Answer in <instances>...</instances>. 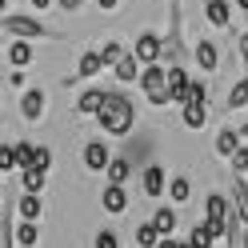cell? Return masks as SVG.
I'll return each mask as SVG.
<instances>
[{"mask_svg": "<svg viewBox=\"0 0 248 248\" xmlns=\"http://www.w3.org/2000/svg\"><path fill=\"white\" fill-rule=\"evenodd\" d=\"M228 216H232V204H228V196L212 192V196H208V204H204V220H216V224H224Z\"/></svg>", "mask_w": 248, "mask_h": 248, "instance_id": "8", "label": "cell"}, {"mask_svg": "<svg viewBox=\"0 0 248 248\" xmlns=\"http://www.w3.org/2000/svg\"><path fill=\"white\" fill-rule=\"evenodd\" d=\"M4 4H8V0H0V12H4Z\"/></svg>", "mask_w": 248, "mask_h": 248, "instance_id": "41", "label": "cell"}, {"mask_svg": "<svg viewBox=\"0 0 248 248\" xmlns=\"http://www.w3.org/2000/svg\"><path fill=\"white\" fill-rule=\"evenodd\" d=\"M152 224H156V232H160V236H172V228H176V208H156Z\"/></svg>", "mask_w": 248, "mask_h": 248, "instance_id": "21", "label": "cell"}, {"mask_svg": "<svg viewBox=\"0 0 248 248\" xmlns=\"http://www.w3.org/2000/svg\"><path fill=\"white\" fill-rule=\"evenodd\" d=\"M212 244H216V236H212L208 220H204V224H196V228H192V236H188V248H212Z\"/></svg>", "mask_w": 248, "mask_h": 248, "instance_id": "23", "label": "cell"}, {"mask_svg": "<svg viewBox=\"0 0 248 248\" xmlns=\"http://www.w3.org/2000/svg\"><path fill=\"white\" fill-rule=\"evenodd\" d=\"M104 172H108V184H128V176H132V160H124V156H112Z\"/></svg>", "mask_w": 248, "mask_h": 248, "instance_id": "13", "label": "cell"}, {"mask_svg": "<svg viewBox=\"0 0 248 248\" xmlns=\"http://www.w3.org/2000/svg\"><path fill=\"white\" fill-rule=\"evenodd\" d=\"M132 56L140 60V64H152V60H160V56H164V40H160L156 32H144L140 40H136V48H132Z\"/></svg>", "mask_w": 248, "mask_h": 248, "instance_id": "4", "label": "cell"}, {"mask_svg": "<svg viewBox=\"0 0 248 248\" xmlns=\"http://www.w3.org/2000/svg\"><path fill=\"white\" fill-rule=\"evenodd\" d=\"M12 156H16V168L32 164V144H12Z\"/></svg>", "mask_w": 248, "mask_h": 248, "instance_id": "31", "label": "cell"}, {"mask_svg": "<svg viewBox=\"0 0 248 248\" xmlns=\"http://www.w3.org/2000/svg\"><path fill=\"white\" fill-rule=\"evenodd\" d=\"M216 64H220L216 44H212V40H200V44H196V68H200V72H216Z\"/></svg>", "mask_w": 248, "mask_h": 248, "instance_id": "10", "label": "cell"}, {"mask_svg": "<svg viewBox=\"0 0 248 248\" xmlns=\"http://www.w3.org/2000/svg\"><path fill=\"white\" fill-rule=\"evenodd\" d=\"M244 104H248V76H240V80L228 88V100H224V108H244Z\"/></svg>", "mask_w": 248, "mask_h": 248, "instance_id": "20", "label": "cell"}, {"mask_svg": "<svg viewBox=\"0 0 248 248\" xmlns=\"http://www.w3.org/2000/svg\"><path fill=\"white\" fill-rule=\"evenodd\" d=\"M40 212H44L40 196H36V192H24V196H20V216H24V220H40Z\"/></svg>", "mask_w": 248, "mask_h": 248, "instance_id": "22", "label": "cell"}, {"mask_svg": "<svg viewBox=\"0 0 248 248\" xmlns=\"http://www.w3.org/2000/svg\"><path fill=\"white\" fill-rule=\"evenodd\" d=\"M32 4H36V8H52V0H32Z\"/></svg>", "mask_w": 248, "mask_h": 248, "instance_id": "38", "label": "cell"}, {"mask_svg": "<svg viewBox=\"0 0 248 248\" xmlns=\"http://www.w3.org/2000/svg\"><path fill=\"white\" fill-rule=\"evenodd\" d=\"M120 56H124V48H120V44L112 40V44H104V48H100V64H104V68H112Z\"/></svg>", "mask_w": 248, "mask_h": 248, "instance_id": "28", "label": "cell"}, {"mask_svg": "<svg viewBox=\"0 0 248 248\" xmlns=\"http://www.w3.org/2000/svg\"><path fill=\"white\" fill-rule=\"evenodd\" d=\"M152 248H180V244H176L172 236H160V240H156V244H152Z\"/></svg>", "mask_w": 248, "mask_h": 248, "instance_id": "34", "label": "cell"}, {"mask_svg": "<svg viewBox=\"0 0 248 248\" xmlns=\"http://www.w3.org/2000/svg\"><path fill=\"white\" fill-rule=\"evenodd\" d=\"M204 16H208V24H212V28H228L232 12H228L224 0H204Z\"/></svg>", "mask_w": 248, "mask_h": 248, "instance_id": "11", "label": "cell"}, {"mask_svg": "<svg viewBox=\"0 0 248 248\" xmlns=\"http://www.w3.org/2000/svg\"><path fill=\"white\" fill-rule=\"evenodd\" d=\"M100 52H84L80 56V64H76V76H100Z\"/></svg>", "mask_w": 248, "mask_h": 248, "instance_id": "24", "label": "cell"}, {"mask_svg": "<svg viewBox=\"0 0 248 248\" xmlns=\"http://www.w3.org/2000/svg\"><path fill=\"white\" fill-rule=\"evenodd\" d=\"M36 240H40L36 220H20V228H16V244H20V248H36Z\"/></svg>", "mask_w": 248, "mask_h": 248, "instance_id": "19", "label": "cell"}, {"mask_svg": "<svg viewBox=\"0 0 248 248\" xmlns=\"http://www.w3.org/2000/svg\"><path fill=\"white\" fill-rule=\"evenodd\" d=\"M156 240H160V232H156V224H152V220L136 228V244H140V248H152Z\"/></svg>", "mask_w": 248, "mask_h": 248, "instance_id": "26", "label": "cell"}, {"mask_svg": "<svg viewBox=\"0 0 248 248\" xmlns=\"http://www.w3.org/2000/svg\"><path fill=\"white\" fill-rule=\"evenodd\" d=\"M48 164H52V152L32 144V164H28V168H40V172H48Z\"/></svg>", "mask_w": 248, "mask_h": 248, "instance_id": "29", "label": "cell"}, {"mask_svg": "<svg viewBox=\"0 0 248 248\" xmlns=\"http://www.w3.org/2000/svg\"><path fill=\"white\" fill-rule=\"evenodd\" d=\"M236 148H240V132L224 128L220 136H216V156H224V160H228V156H232V152H236Z\"/></svg>", "mask_w": 248, "mask_h": 248, "instance_id": "17", "label": "cell"}, {"mask_svg": "<svg viewBox=\"0 0 248 248\" xmlns=\"http://www.w3.org/2000/svg\"><path fill=\"white\" fill-rule=\"evenodd\" d=\"M228 192H232V204H236V216H240V220H248V184L232 180V184H228Z\"/></svg>", "mask_w": 248, "mask_h": 248, "instance_id": "18", "label": "cell"}, {"mask_svg": "<svg viewBox=\"0 0 248 248\" xmlns=\"http://www.w3.org/2000/svg\"><path fill=\"white\" fill-rule=\"evenodd\" d=\"M52 4H60V8H68V12H72V8H80V0H52Z\"/></svg>", "mask_w": 248, "mask_h": 248, "instance_id": "35", "label": "cell"}, {"mask_svg": "<svg viewBox=\"0 0 248 248\" xmlns=\"http://www.w3.org/2000/svg\"><path fill=\"white\" fill-rule=\"evenodd\" d=\"M24 172V192H40L44 188V172L40 168H20Z\"/></svg>", "mask_w": 248, "mask_h": 248, "instance_id": "27", "label": "cell"}, {"mask_svg": "<svg viewBox=\"0 0 248 248\" xmlns=\"http://www.w3.org/2000/svg\"><path fill=\"white\" fill-rule=\"evenodd\" d=\"M20 112L28 120H40L44 116V92L40 88H32V92H24V96H20Z\"/></svg>", "mask_w": 248, "mask_h": 248, "instance_id": "12", "label": "cell"}, {"mask_svg": "<svg viewBox=\"0 0 248 248\" xmlns=\"http://www.w3.org/2000/svg\"><path fill=\"white\" fill-rule=\"evenodd\" d=\"M240 132H244V140H248V124H244V128H240Z\"/></svg>", "mask_w": 248, "mask_h": 248, "instance_id": "40", "label": "cell"}, {"mask_svg": "<svg viewBox=\"0 0 248 248\" xmlns=\"http://www.w3.org/2000/svg\"><path fill=\"white\" fill-rule=\"evenodd\" d=\"M136 80H140V88H144L148 104H156V108H164V104H168V72H164V64H160V60L144 64V72L136 76Z\"/></svg>", "mask_w": 248, "mask_h": 248, "instance_id": "2", "label": "cell"}, {"mask_svg": "<svg viewBox=\"0 0 248 248\" xmlns=\"http://www.w3.org/2000/svg\"><path fill=\"white\" fill-rule=\"evenodd\" d=\"M100 104H104V92H100V88H88L84 96L76 100V112H80V116H96Z\"/></svg>", "mask_w": 248, "mask_h": 248, "instance_id": "15", "label": "cell"}, {"mask_svg": "<svg viewBox=\"0 0 248 248\" xmlns=\"http://www.w3.org/2000/svg\"><path fill=\"white\" fill-rule=\"evenodd\" d=\"M228 168H232V172H248V148H236V152H232V156H228Z\"/></svg>", "mask_w": 248, "mask_h": 248, "instance_id": "30", "label": "cell"}, {"mask_svg": "<svg viewBox=\"0 0 248 248\" xmlns=\"http://www.w3.org/2000/svg\"><path fill=\"white\" fill-rule=\"evenodd\" d=\"M96 248H120V244H116V232H112V228H100V232H96Z\"/></svg>", "mask_w": 248, "mask_h": 248, "instance_id": "33", "label": "cell"}, {"mask_svg": "<svg viewBox=\"0 0 248 248\" xmlns=\"http://www.w3.org/2000/svg\"><path fill=\"white\" fill-rule=\"evenodd\" d=\"M8 64H12V68L32 64V44H28V40H16V44L8 48Z\"/></svg>", "mask_w": 248, "mask_h": 248, "instance_id": "16", "label": "cell"}, {"mask_svg": "<svg viewBox=\"0 0 248 248\" xmlns=\"http://www.w3.org/2000/svg\"><path fill=\"white\" fill-rule=\"evenodd\" d=\"M140 184H144V196H164V164H148Z\"/></svg>", "mask_w": 248, "mask_h": 248, "instance_id": "9", "label": "cell"}, {"mask_svg": "<svg viewBox=\"0 0 248 248\" xmlns=\"http://www.w3.org/2000/svg\"><path fill=\"white\" fill-rule=\"evenodd\" d=\"M168 196H172V204H184V200H192V184L184 176H176L172 184H168Z\"/></svg>", "mask_w": 248, "mask_h": 248, "instance_id": "25", "label": "cell"}, {"mask_svg": "<svg viewBox=\"0 0 248 248\" xmlns=\"http://www.w3.org/2000/svg\"><path fill=\"white\" fill-rule=\"evenodd\" d=\"M96 120H100V132L128 136L132 124H136V108H132L128 96H120V92H104V104L96 108Z\"/></svg>", "mask_w": 248, "mask_h": 248, "instance_id": "1", "label": "cell"}, {"mask_svg": "<svg viewBox=\"0 0 248 248\" xmlns=\"http://www.w3.org/2000/svg\"><path fill=\"white\" fill-rule=\"evenodd\" d=\"M16 168V156H12V144H0V172H12Z\"/></svg>", "mask_w": 248, "mask_h": 248, "instance_id": "32", "label": "cell"}, {"mask_svg": "<svg viewBox=\"0 0 248 248\" xmlns=\"http://www.w3.org/2000/svg\"><path fill=\"white\" fill-rule=\"evenodd\" d=\"M236 4H240V8H244V12H248V0H236Z\"/></svg>", "mask_w": 248, "mask_h": 248, "instance_id": "39", "label": "cell"}, {"mask_svg": "<svg viewBox=\"0 0 248 248\" xmlns=\"http://www.w3.org/2000/svg\"><path fill=\"white\" fill-rule=\"evenodd\" d=\"M0 28H4L8 36H16V40L44 36V24H40L36 16H4V12H0Z\"/></svg>", "mask_w": 248, "mask_h": 248, "instance_id": "3", "label": "cell"}, {"mask_svg": "<svg viewBox=\"0 0 248 248\" xmlns=\"http://www.w3.org/2000/svg\"><path fill=\"white\" fill-rule=\"evenodd\" d=\"M100 204H104V212H124L128 208V192H124V184H108V188L100 192Z\"/></svg>", "mask_w": 248, "mask_h": 248, "instance_id": "7", "label": "cell"}, {"mask_svg": "<svg viewBox=\"0 0 248 248\" xmlns=\"http://www.w3.org/2000/svg\"><path fill=\"white\" fill-rule=\"evenodd\" d=\"M168 72V104H180L184 96H188V72H184V68H164Z\"/></svg>", "mask_w": 248, "mask_h": 248, "instance_id": "5", "label": "cell"}, {"mask_svg": "<svg viewBox=\"0 0 248 248\" xmlns=\"http://www.w3.org/2000/svg\"><path fill=\"white\" fill-rule=\"evenodd\" d=\"M180 248H188V244H180Z\"/></svg>", "mask_w": 248, "mask_h": 248, "instance_id": "42", "label": "cell"}, {"mask_svg": "<svg viewBox=\"0 0 248 248\" xmlns=\"http://www.w3.org/2000/svg\"><path fill=\"white\" fill-rule=\"evenodd\" d=\"M112 68H116V80H124V84H128V80H136V76H140V60H136L132 52H124Z\"/></svg>", "mask_w": 248, "mask_h": 248, "instance_id": "14", "label": "cell"}, {"mask_svg": "<svg viewBox=\"0 0 248 248\" xmlns=\"http://www.w3.org/2000/svg\"><path fill=\"white\" fill-rule=\"evenodd\" d=\"M108 160H112V152H108L100 140H88V144H84V168H92V172H104Z\"/></svg>", "mask_w": 248, "mask_h": 248, "instance_id": "6", "label": "cell"}, {"mask_svg": "<svg viewBox=\"0 0 248 248\" xmlns=\"http://www.w3.org/2000/svg\"><path fill=\"white\" fill-rule=\"evenodd\" d=\"M240 56H244V68H248V32L240 36Z\"/></svg>", "mask_w": 248, "mask_h": 248, "instance_id": "36", "label": "cell"}, {"mask_svg": "<svg viewBox=\"0 0 248 248\" xmlns=\"http://www.w3.org/2000/svg\"><path fill=\"white\" fill-rule=\"evenodd\" d=\"M96 4H100V8H116L120 0H96Z\"/></svg>", "mask_w": 248, "mask_h": 248, "instance_id": "37", "label": "cell"}]
</instances>
